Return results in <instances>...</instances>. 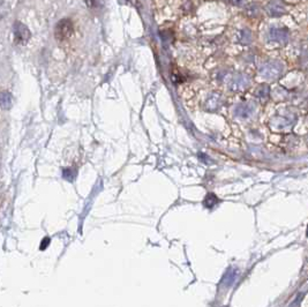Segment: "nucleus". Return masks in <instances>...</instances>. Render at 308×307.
Segmentation results:
<instances>
[{
	"instance_id": "1",
	"label": "nucleus",
	"mask_w": 308,
	"mask_h": 307,
	"mask_svg": "<svg viewBox=\"0 0 308 307\" xmlns=\"http://www.w3.org/2000/svg\"><path fill=\"white\" fill-rule=\"evenodd\" d=\"M74 35V23L70 18H63L55 24L54 37L58 42H68Z\"/></svg>"
},
{
	"instance_id": "12",
	"label": "nucleus",
	"mask_w": 308,
	"mask_h": 307,
	"mask_svg": "<svg viewBox=\"0 0 308 307\" xmlns=\"http://www.w3.org/2000/svg\"><path fill=\"white\" fill-rule=\"evenodd\" d=\"M246 13L250 15V17H255V15L259 13V6L255 4L250 5L247 8H246Z\"/></svg>"
},
{
	"instance_id": "14",
	"label": "nucleus",
	"mask_w": 308,
	"mask_h": 307,
	"mask_svg": "<svg viewBox=\"0 0 308 307\" xmlns=\"http://www.w3.org/2000/svg\"><path fill=\"white\" fill-rule=\"evenodd\" d=\"M231 2H232L233 5L239 6V5H241L242 2H244V0H231Z\"/></svg>"
},
{
	"instance_id": "3",
	"label": "nucleus",
	"mask_w": 308,
	"mask_h": 307,
	"mask_svg": "<svg viewBox=\"0 0 308 307\" xmlns=\"http://www.w3.org/2000/svg\"><path fill=\"white\" fill-rule=\"evenodd\" d=\"M267 38L270 42L278 43V44H285L290 39V32L284 27H270L267 32Z\"/></svg>"
},
{
	"instance_id": "4",
	"label": "nucleus",
	"mask_w": 308,
	"mask_h": 307,
	"mask_svg": "<svg viewBox=\"0 0 308 307\" xmlns=\"http://www.w3.org/2000/svg\"><path fill=\"white\" fill-rule=\"evenodd\" d=\"M292 126V122L290 118L286 117H275L270 122V127L276 132H285L290 129Z\"/></svg>"
},
{
	"instance_id": "10",
	"label": "nucleus",
	"mask_w": 308,
	"mask_h": 307,
	"mask_svg": "<svg viewBox=\"0 0 308 307\" xmlns=\"http://www.w3.org/2000/svg\"><path fill=\"white\" fill-rule=\"evenodd\" d=\"M238 41L241 43V44H250L252 42V34L250 30L247 29H242L238 33Z\"/></svg>"
},
{
	"instance_id": "9",
	"label": "nucleus",
	"mask_w": 308,
	"mask_h": 307,
	"mask_svg": "<svg viewBox=\"0 0 308 307\" xmlns=\"http://www.w3.org/2000/svg\"><path fill=\"white\" fill-rule=\"evenodd\" d=\"M219 103H220L219 96L211 95L210 97L207 100V102H205V108H207V110H209V111H215L217 108L219 107Z\"/></svg>"
},
{
	"instance_id": "2",
	"label": "nucleus",
	"mask_w": 308,
	"mask_h": 307,
	"mask_svg": "<svg viewBox=\"0 0 308 307\" xmlns=\"http://www.w3.org/2000/svg\"><path fill=\"white\" fill-rule=\"evenodd\" d=\"M283 65L277 60H269L260 68V74L267 80H276L282 75Z\"/></svg>"
},
{
	"instance_id": "15",
	"label": "nucleus",
	"mask_w": 308,
	"mask_h": 307,
	"mask_svg": "<svg viewBox=\"0 0 308 307\" xmlns=\"http://www.w3.org/2000/svg\"><path fill=\"white\" fill-rule=\"evenodd\" d=\"M307 142H308V138H307Z\"/></svg>"
},
{
	"instance_id": "7",
	"label": "nucleus",
	"mask_w": 308,
	"mask_h": 307,
	"mask_svg": "<svg viewBox=\"0 0 308 307\" xmlns=\"http://www.w3.org/2000/svg\"><path fill=\"white\" fill-rule=\"evenodd\" d=\"M248 83L250 81L245 75H236L235 77H232L231 82H230V88L232 90H242L248 86Z\"/></svg>"
},
{
	"instance_id": "5",
	"label": "nucleus",
	"mask_w": 308,
	"mask_h": 307,
	"mask_svg": "<svg viewBox=\"0 0 308 307\" xmlns=\"http://www.w3.org/2000/svg\"><path fill=\"white\" fill-rule=\"evenodd\" d=\"M285 11V5L281 0H272L266 7V12L270 17H282Z\"/></svg>"
},
{
	"instance_id": "8",
	"label": "nucleus",
	"mask_w": 308,
	"mask_h": 307,
	"mask_svg": "<svg viewBox=\"0 0 308 307\" xmlns=\"http://www.w3.org/2000/svg\"><path fill=\"white\" fill-rule=\"evenodd\" d=\"M253 112V108L250 107L248 104H240L236 108L235 114L239 118H247L250 117Z\"/></svg>"
},
{
	"instance_id": "6",
	"label": "nucleus",
	"mask_w": 308,
	"mask_h": 307,
	"mask_svg": "<svg viewBox=\"0 0 308 307\" xmlns=\"http://www.w3.org/2000/svg\"><path fill=\"white\" fill-rule=\"evenodd\" d=\"M14 37L17 42L23 43L29 39L30 33L24 24H22L21 22H17L14 24Z\"/></svg>"
},
{
	"instance_id": "13",
	"label": "nucleus",
	"mask_w": 308,
	"mask_h": 307,
	"mask_svg": "<svg viewBox=\"0 0 308 307\" xmlns=\"http://www.w3.org/2000/svg\"><path fill=\"white\" fill-rule=\"evenodd\" d=\"M216 202H217L216 197H215V195H213V194H209L207 198H205V202L204 203H205V206H207L208 208H211Z\"/></svg>"
},
{
	"instance_id": "11",
	"label": "nucleus",
	"mask_w": 308,
	"mask_h": 307,
	"mask_svg": "<svg viewBox=\"0 0 308 307\" xmlns=\"http://www.w3.org/2000/svg\"><path fill=\"white\" fill-rule=\"evenodd\" d=\"M269 94H270V89L268 86H260L259 88L256 89V91H255V96H256L257 98H261V100H266V98H268Z\"/></svg>"
}]
</instances>
